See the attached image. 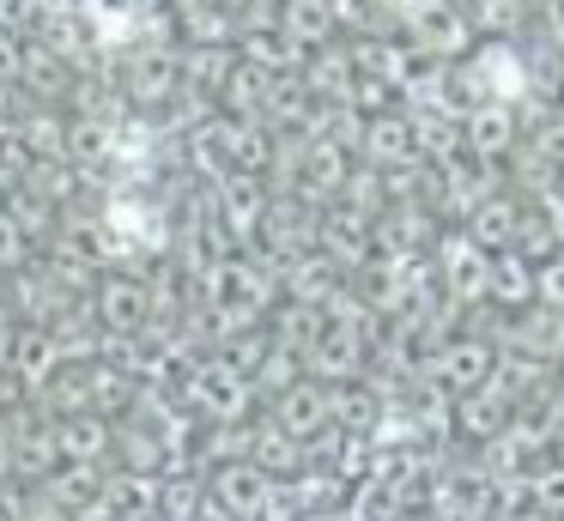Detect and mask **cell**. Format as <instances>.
<instances>
[{
    "label": "cell",
    "mask_w": 564,
    "mask_h": 521,
    "mask_svg": "<svg viewBox=\"0 0 564 521\" xmlns=\"http://www.w3.org/2000/svg\"><path fill=\"white\" fill-rule=\"evenodd\" d=\"M486 297H498V310H528L534 303V261H522L516 249L486 261Z\"/></svg>",
    "instance_id": "30bf717a"
},
{
    "label": "cell",
    "mask_w": 564,
    "mask_h": 521,
    "mask_svg": "<svg viewBox=\"0 0 564 521\" xmlns=\"http://www.w3.org/2000/svg\"><path fill=\"white\" fill-rule=\"evenodd\" d=\"M486 261H491V254L474 249L467 237L443 242V285H449L455 303H479V297H486Z\"/></svg>",
    "instance_id": "9c48e42d"
},
{
    "label": "cell",
    "mask_w": 564,
    "mask_h": 521,
    "mask_svg": "<svg viewBox=\"0 0 564 521\" xmlns=\"http://www.w3.org/2000/svg\"><path fill=\"white\" fill-rule=\"evenodd\" d=\"M540 31H546V43L564 48V0H540Z\"/></svg>",
    "instance_id": "d6986e66"
},
{
    "label": "cell",
    "mask_w": 564,
    "mask_h": 521,
    "mask_svg": "<svg viewBox=\"0 0 564 521\" xmlns=\"http://www.w3.org/2000/svg\"><path fill=\"white\" fill-rule=\"evenodd\" d=\"M462 128H467V152L474 158H503L516 145V109L486 104V109H474V116H462Z\"/></svg>",
    "instance_id": "7c38bea8"
},
{
    "label": "cell",
    "mask_w": 564,
    "mask_h": 521,
    "mask_svg": "<svg viewBox=\"0 0 564 521\" xmlns=\"http://www.w3.org/2000/svg\"><path fill=\"white\" fill-rule=\"evenodd\" d=\"M534 145H540V164H564V116H552V121H540V133H534Z\"/></svg>",
    "instance_id": "ac0fdd59"
},
{
    "label": "cell",
    "mask_w": 564,
    "mask_h": 521,
    "mask_svg": "<svg viewBox=\"0 0 564 521\" xmlns=\"http://www.w3.org/2000/svg\"><path fill=\"white\" fill-rule=\"evenodd\" d=\"M491 370H498V351H491L486 339H449V346L437 351V382L455 388V394H474V388H486Z\"/></svg>",
    "instance_id": "277c9868"
},
{
    "label": "cell",
    "mask_w": 564,
    "mask_h": 521,
    "mask_svg": "<svg viewBox=\"0 0 564 521\" xmlns=\"http://www.w3.org/2000/svg\"><path fill=\"white\" fill-rule=\"evenodd\" d=\"M558 310H564V303H558Z\"/></svg>",
    "instance_id": "cb8c5ba5"
},
{
    "label": "cell",
    "mask_w": 564,
    "mask_h": 521,
    "mask_svg": "<svg viewBox=\"0 0 564 521\" xmlns=\"http://www.w3.org/2000/svg\"><path fill=\"white\" fill-rule=\"evenodd\" d=\"M0 479H13V431L0 424Z\"/></svg>",
    "instance_id": "7402d4cb"
},
{
    "label": "cell",
    "mask_w": 564,
    "mask_h": 521,
    "mask_svg": "<svg viewBox=\"0 0 564 521\" xmlns=\"http://www.w3.org/2000/svg\"><path fill=\"white\" fill-rule=\"evenodd\" d=\"M358 140H365V158L370 164H401L406 152H413V128H406V116L401 109H377V116H370V128L358 133Z\"/></svg>",
    "instance_id": "4fadbf2b"
},
{
    "label": "cell",
    "mask_w": 564,
    "mask_h": 521,
    "mask_svg": "<svg viewBox=\"0 0 564 521\" xmlns=\"http://www.w3.org/2000/svg\"><path fill=\"white\" fill-rule=\"evenodd\" d=\"M268 497H273V473L249 467V460H225L213 473V503H225L231 515H261Z\"/></svg>",
    "instance_id": "5b68a950"
},
{
    "label": "cell",
    "mask_w": 564,
    "mask_h": 521,
    "mask_svg": "<svg viewBox=\"0 0 564 521\" xmlns=\"http://www.w3.org/2000/svg\"><path fill=\"white\" fill-rule=\"evenodd\" d=\"M0 79H19V48L0 36Z\"/></svg>",
    "instance_id": "44dd1931"
},
{
    "label": "cell",
    "mask_w": 564,
    "mask_h": 521,
    "mask_svg": "<svg viewBox=\"0 0 564 521\" xmlns=\"http://www.w3.org/2000/svg\"><path fill=\"white\" fill-rule=\"evenodd\" d=\"M316 370L322 376H352L358 370V334L352 327H334L328 339L316 346Z\"/></svg>",
    "instance_id": "9a60e30c"
},
{
    "label": "cell",
    "mask_w": 564,
    "mask_h": 521,
    "mask_svg": "<svg viewBox=\"0 0 564 521\" xmlns=\"http://www.w3.org/2000/svg\"><path fill=\"white\" fill-rule=\"evenodd\" d=\"M273 31L292 48H328L334 31H340V24H334V0H280Z\"/></svg>",
    "instance_id": "8992f818"
},
{
    "label": "cell",
    "mask_w": 564,
    "mask_h": 521,
    "mask_svg": "<svg viewBox=\"0 0 564 521\" xmlns=\"http://www.w3.org/2000/svg\"><path fill=\"white\" fill-rule=\"evenodd\" d=\"M455 419H462V431L467 436H503L510 431V419H516V406H510V388H498V394H491V382L486 388H474V394H462V412H455Z\"/></svg>",
    "instance_id": "8fae6325"
},
{
    "label": "cell",
    "mask_w": 564,
    "mask_h": 521,
    "mask_svg": "<svg viewBox=\"0 0 564 521\" xmlns=\"http://www.w3.org/2000/svg\"><path fill=\"white\" fill-rule=\"evenodd\" d=\"M406 31H413V43L425 48L431 61H462L467 48H474V24H467V12L449 7V0H413V7H406Z\"/></svg>",
    "instance_id": "6da1fadb"
},
{
    "label": "cell",
    "mask_w": 564,
    "mask_h": 521,
    "mask_svg": "<svg viewBox=\"0 0 564 521\" xmlns=\"http://www.w3.org/2000/svg\"><path fill=\"white\" fill-rule=\"evenodd\" d=\"M50 443H55V455L74 460V467H104L110 448H116V431L98 412H67V419L50 424Z\"/></svg>",
    "instance_id": "3957f363"
},
{
    "label": "cell",
    "mask_w": 564,
    "mask_h": 521,
    "mask_svg": "<svg viewBox=\"0 0 564 521\" xmlns=\"http://www.w3.org/2000/svg\"><path fill=\"white\" fill-rule=\"evenodd\" d=\"M152 315V291L140 285V279H104L98 285V322L110 327V334H140Z\"/></svg>",
    "instance_id": "52a82bcc"
},
{
    "label": "cell",
    "mask_w": 564,
    "mask_h": 521,
    "mask_svg": "<svg viewBox=\"0 0 564 521\" xmlns=\"http://www.w3.org/2000/svg\"><path fill=\"white\" fill-rule=\"evenodd\" d=\"M340 140H316L310 145V158H304V182L316 194H328V188H346V164H340Z\"/></svg>",
    "instance_id": "5bb4252c"
},
{
    "label": "cell",
    "mask_w": 564,
    "mask_h": 521,
    "mask_svg": "<svg viewBox=\"0 0 564 521\" xmlns=\"http://www.w3.org/2000/svg\"><path fill=\"white\" fill-rule=\"evenodd\" d=\"M534 218H540V230H546V242H564V188H540Z\"/></svg>",
    "instance_id": "e0dca14e"
},
{
    "label": "cell",
    "mask_w": 564,
    "mask_h": 521,
    "mask_svg": "<svg viewBox=\"0 0 564 521\" xmlns=\"http://www.w3.org/2000/svg\"><path fill=\"white\" fill-rule=\"evenodd\" d=\"M328 419H334V412H328V394H322V388H304V382H297V388H285L273 431H280V436H292V443L304 448L310 436H322V431H328Z\"/></svg>",
    "instance_id": "ba28073f"
},
{
    "label": "cell",
    "mask_w": 564,
    "mask_h": 521,
    "mask_svg": "<svg viewBox=\"0 0 564 521\" xmlns=\"http://www.w3.org/2000/svg\"><path fill=\"white\" fill-rule=\"evenodd\" d=\"M316 521H358V515H352V509H346V515H316Z\"/></svg>",
    "instance_id": "603a6c76"
},
{
    "label": "cell",
    "mask_w": 564,
    "mask_h": 521,
    "mask_svg": "<svg viewBox=\"0 0 564 521\" xmlns=\"http://www.w3.org/2000/svg\"><path fill=\"white\" fill-rule=\"evenodd\" d=\"M19 249H25V242H19L13 213H0V267H13V261H19Z\"/></svg>",
    "instance_id": "ffe728a7"
},
{
    "label": "cell",
    "mask_w": 564,
    "mask_h": 521,
    "mask_svg": "<svg viewBox=\"0 0 564 521\" xmlns=\"http://www.w3.org/2000/svg\"><path fill=\"white\" fill-rule=\"evenodd\" d=\"M534 297L540 303H564V254H546L534 267Z\"/></svg>",
    "instance_id": "2e32d148"
},
{
    "label": "cell",
    "mask_w": 564,
    "mask_h": 521,
    "mask_svg": "<svg viewBox=\"0 0 564 521\" xmlns=\"http://www.w3.org/2000/svg\"><path fill=\"white\" fill-rule=\"evenodd\" d=\"M462 61H467V73H474V85H479V97H486V104L516 109V97L534 85V73L522 67V55H516L510 43H474Z\"/></svg>",
    "instance_id": "7a4b0ae2"
}]
</instances>
